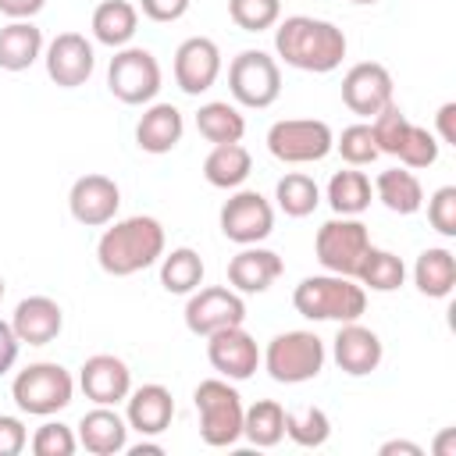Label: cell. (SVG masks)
Instances as JSON below:
<instances>
[{"instance_id":"cell-47","label":"cell","mask_w":456,"mask_h":456,"mask_svg":"<svg viewBox=\"0 0 456 456\" xmlns=\"http://www.w3.org/2000/svg\"><path fill=\"white\" fill-rule=\"evenodd\" d=\"M452 118H456V103H442V107H438V135H442V142H456V125H452Z\"/></svg>"},{"instance_id":"cell-36","label":"cell","mask_w":456,"mask_h":456,"mask_svg":"<svg viewBox=\"0 0 456 456\" xmlns=\"http://www.w3.org/2000/svg\"><path fill=\"white\" fill-rule=\"evenodd\" d=\"M285 435L303 449H317L328 442L331 420L321 406H296V410H285Z\"/></svg>"},{"instance_id":"cell-44","label":"cell","mask_w":456,"mask_h":456,"mask_svg":"<svg viewBox=\"0 0 456 456\" xmlns=\"http://www.w3.org/2000/svg\"><path fill=\"white\" fill-rule=\"evenodd\" d=\"M139 7H142V14L150 18V21H178L185 11H189V0H139Z\"/></svg>"},{"instance_id":"cell-35","label":"cell","mask_w":456,"mask_h":456,"mask_svg":"<svg viewBox=\"0 0 456 456\" xmlns=\"http://www.w3.org/2000/svg\"><path fill=\"white\" fill-rule=\"evenodd\" d=\"M274 200H278V207H281L289 217H310V214L317 210V203H321V189H317V182H314L310 175L289 171L285 178H278Z\"/></svg>"},{"instance_id":"cell-8","label":"cell","mask_w":456,"mask_h":456,"mask_svg":"<svg viewBox=\"0 0 456 456\" xmlns=\"http://www.w3.org/2000/svg\"><path fill=\"white\" fill-rule=\"evenodd\" d=\"M367 249H370V232L356 217H331L317 228V239H314V253L321 267L346 278H356Z\"/></svg>"},{"instance_id":"cell-20","label":"cell","mask_w":456,"mask_h":456,"mask_svg":"<svg viewBox=\"0 0 456 456\" xmlns=\"http://www.w3.org/2000/svg\"><path fill=\"white\" fill-rule=\"evenodd\" d=\"M285 264L274 249H264V246H242L232 260H228V285L239 292V296H256V292H267L278 278H281Z\"/></svg>"},{"instance_id":"cell-9","label":"cell","mask_w":456,"mask_h":456,"mask_svg":"<svg viewBox=\"0 0 456 456\" xmlns=\"http://www.w3.org/2000/svg\"><path fill=\"white\" fill-rule=\"evenodd\" d=\"M228 89L242 107H271L281 96V68L264 50H242L228 64Z\"/></svg>"},{"instance_id":"cell-10","label":"cell","mask_w":456,"mask_h":456,"mask_svg":"<svg viewBox=\"0 0 456 456\" xmlns=\"http://www.w3.org/2000/svg\"><path fill=\"white\" fill-rule=\"evenodd\" d=\"M107 89L128 103V107H142L160 93V64L150 50L142 46H121L110 57L107 68Z\"/></svg>"},{"instance_id":"cell-38","label":"cell","mask_w":456,"mask_h":456,"mask_svg":"<svg viewBox=\"0 0 456 456\" xmlns=\"http://www.w3.org/2000/svg\"><path fill=\"white\" fill-rule=\"evenodd\" d=\"M335 150L342 153V160H346L349 167H363V164H374V160L381 157V153H378V142H374V132H370V125H363V121L342 128V135L335 139Z\"/></svg>"},{"instance_id":"cell-6","label":"cell","mask_w":456,"mask_h":456,"mask_svg":"<svg viewBox=\"0 0 456 456\" xmlns=\"http://www.w3.org/2000/svg\"><path fill=\"white\" fill-rule=\"evenodd\" d=\"M71 395H75V378L61 363H50V360L28 363L11 381V399L28 417H50V413L64 410L71 403Z\"/></svg>"},{"instance_id":"cell-11","label":"cell","mask_w":456,"mask_h":456,"mask_svg":"<svg viewBox=\"0 0 456 456\" xmlns=\"http://www.w3.org/2000/svg\"><path fill=\"white\" fill-rule=\"evenodd\" d=\"M246 321V303L242 296L232 289V285H207V289H196L189 292V303H185V328L200 338L214 335V331H224V328H235Z\"/></svg>"},{"instance_id":"cell-39","label":"cell","mask_w":456,"mask_h":456,"mask_svg":"<svg viewBox=\"0 0 456 456\" xmlns=\"http://www.w3.org/2000/svg\"><path fill=\"white\" fill-rule=\"evenodd\" d=\"M395 157H399L403 167H410V171H417V167H431V164L438 160V139H435L424 125H413V121H410V128H406V135H403Z\"/></svg>"},{"instance_id":"cell-4","label":"cell","mask_w":456,"mask_h":456,"mask_svg":"<svg viewBox=\"0 0 456 456\" xmlns=\"http://www.w3.org/2000/svg\"><path fill=\"white\" fill-rule=\"evenodd\" d=\"M196 413H200V438L214 449L235 445L242 438V395L228 378H207L192 392Z\"/></svg>"},{"instance_id":"cell-37","label":"cell","mask_w":456,"mask_h":456,"mask_svg":"<svg viewBox=\"0 0 456 456\" xmlns=\"http://www.w3.org/2000/svg\"><path fill=\"white\" fill-rule=\"evenodd\" d=\"M228 18L242 32H264V28L278 25L281 0H228Z\"/></svg>"},{"instance_id":"cell-27","label":"cell","mask_w":456,"mask_h":456,"mask_svg":"<svg viewBox=\"0 0 456 456\" xmlns=\"http://www.w3.org/2000/svg\"><path fill=\"white\" fill-rule=\"evenodd\" d=\"M253 171V157L242 142H217L203 160V178L214 189H239Z\"/></svg>"},{"instance_id":"cell-14","label":"cell","mask_w":456,"mask_h":456,"mask_svg":"<svg viewBox=\"0 0 456 456\" xmlns=\"http://www.w3.org/2000/svg\"><path fill=\"white\" fill-rule=\"evenodd\" d=\"M46 75L50 82H57L61 89H78L89 82L93 68H96V53L93 43L82 32H61L50 39L46 46Z\"/></svg>"},{"instance_id":"cell-42","label":"cell","mask_w":456,"mask_h":456,"mask_svg":"<svg viewBox=\"0 0 456 456\" xmlns=\"http://www.w3.org/2000/svg\"><path fill=\"white\" fill-rule=\"evenodd\" d=\"M428 221L438 235H445V239L456 235V185L435 189V196L428 200Z\"/></svg>"},{"instance_id":"cell-21","label":"cell","mask_w":456,"mask_h":456,"mask_svg":"<svg viewBox=\"0 0 456 456\" xmlns=\"http://www.w3.org/2000/svg\"><path fill=\"white\" fill-rule=\"evenodd\" d=\"M11 328L18 335V342H28V346H50L61 328H64V310L57 299L50 296H28L14 306V317H11Z\"/></svg>"},{"instance_id":"cell-49","label":"cell","mask_w":456,"mask_h":456,"mask_svg":"<svg viewBox=\"0 0 456 456\" xmlns=\"http://www.w3.org/2000/svg\"><path fill=\"white\" fill-rule=\"evenodd\" d=\"M128 452H132V456H160L164 445H157V442H139V445H132Z\"/></svg>"},{"instance_id":"cell-25","label":"cell","mask_w":456,"mask_h":456,"mask_svg":"<svg viewBox=\"0 0 456 456\" xmlns=\"http://www.w3.org/2000/svg\"><path fill=\"white\" fill-rule=\"evenodd\" d=\"M43 57V28L25 21H7L0 28V68L4 71H25Z\"/></svg>"},{"instance_id":"cell-2","label":"cell","mask_w":456,"mask_h":456,"mask_svg":"<svg viewBox=\"0 0 456 456\" xmlns=\"http://www.w3.org/2000/svg\"><path fill=\"white\" fill-rule=\"evenodd\" d=\"M160 256H164V224L150 214L114 221L96 242V260L114 278L139 274L153 267Z\"/></svg>"},{"instance_id":"cell-52","label":"cell","mask_w":456,"mask_h":456,"mask_svg":"<svg viewBox=\"0 0 456 456\" xmlns=\"http://www.w3.org/2000/svg\"><path fill=\"white\" fill-rule=\"evenodd\" d=\"M4 289H7V285H4V278H0V299H4Z\"/></svg>"},{"instance_id":"cell-43","label":"cell","mask_w":456,"mask_h":456,"mask_svg":"<svg viewBox=\"0 0 456 456\" xmlns=\"http://www.w3.org/2000/svg\"><path fill=\"white\" fill-rule=\"evenodd\" d=\"M28 442V431L18 417H4L0 413V456H18Z\"/></svg>"},{"instance_id":"cell-23","label":"cell","mask_w":456,"mask_h":456,"mask_svg":"<svg viewBox=\"0 0 456 456\" xmlns=\"http://www.w3.org/2000/svg\"><path fill=\"white\" fill-rule=\"evenodd\" d=\"M182 132H185V121L175 103H150L135 125V142L142 153L160 157L182 142Z\"/></svg>"},{"instance_id":"cell-40","label":"cell","mask_w":456,"mask_h":456,"mask_svg":"<svg viewBox=\"0 0 456 456\" xmlns=\"http://www.w3.org/2000/svg\"><path fill=\"white\" fill-rule=\"evenodd\" d=\"M406 128H410V118H406V114H403L395 103H388L385 110H378V114L370 118V132H374L378 153L395 157V150H399V142H403Z\"/></svg>"},{"instance_id":"cell-15","label":"cell","mask_w":456,"mask_h":456,"mask_svg":"<svg viewBox=\"0 0 456 456\" xmlns=\"http://www.w3.org/2000/svg\"><path fill=\"white\" fill-rule=\"evenodd\" d=\"M342 103L360 114V118H374L378 110H385L392 103V75L385 64L378 61H360L342 75Z\"/></svg>"},{"instance_id":"cell-33","label":"cell","mask_w":456,"mask_h":456,"mask_svg":"<svg viewBox=\"0 0 456 456\" xmlns=\"http://www.w3.org/2000/svg\"><path fill=\"white\" fill-rule=\"evenodd\" d=\"M160 285L175 296H189L203 285V260L196 249L189 246H178L171 253L160 256Z\"/></svg>"},{"instance_id":"cell-1","label":"cell","mask_w":456,"mask_h":456,"mask_svg":"<svg viewBox=\"0 0 456 456\" xmlns=\"http://www.w3.org/2000/svg\"><path fill=\"white\" fill-rule=\"evenodd\" d=\"M274 50L289 68L328 75L342 64L349 43H346V32L338 25H331L324 18H310V14H292V18L278 21Z\"/></svg>"},{"instance_id":"cell-17","label":"cell","mask_w":456,"mask_h":456,"mask_svg":"<svg viewBox=\"0 0 456 456\" xmlns=\"http://www.w3.org/2000/svg\"><path fill=\"white\" fill-rule=\"evenodd\" d=\"M221 75V50L207 36H189L175 50V82L185 96L207 93Z\"/></svg>"},{"instance_id":"cell-5","label":"cell","mask_w":456,"mask_h":456,"mask_svg":"<svg viewBox=\"0 0 456 456\" xmlns=\"http://www.w3.org/2000/svg\"><path fill=\"white\" fill-rule=\"evenodd\" d=\"M260 360L278 385H303L324 370L328 349L314 331H281L267 342Z\"/></svg>"},{"instance_id":"cell-7","label":"cell","mask_w":456,"mask_h":456,"mask_svg":"<svg viewBox=\"0 0 456 456\" xmlns=\"http://www.w3.org/2000/svg\"><path fill=\"white\" fill-rule=\"evenodd\" d=\"M267 150L281 164H317L335 150V132L317 118H281L267 128Z\"/></svg>"},{"instance_id":"cell-34","label":"cell","mask_w":456,"mask_h":456,"mask_svg":"<svg viewBox=\"0 0 456 456\" xmlns=\"http://www.w3.org/2000/svg\"><path fill=\"white\" fill-rule=\"evenodd\" d=\"M403 278H406V264L395 253L378 249V246L367 249V256H363V264L356 271V281L363 289H370V292H395L403 285Z\"/></svg>"},{"instance_id":"cell-31","label":"cell","mask_w":456,"mask_h":456,"mask_svg":"<svg viewBox=\"0 0 456 456\" xmlns=\"http://www.w3.org/2000/svg\"><path fill=\"white\" fill-rule=\"evenodd\" d=\"M196 128L207 142H239L246 135V118L228 100H210L196 110Z\"/></svg>"},{"instance_id":"cell-19","label":"cell","mask_w":456,"mask_h":456,"mask_svg":"<svg viewBox=\"0 0 456 456\" xmlns=\"http://www.w3.org/2000/svg\"><path fill=\"white\" fill-rule=\"evenodd\" d=\"M331 356H335L338 370H346L349 378H363V374L378 370V363L385 356V346L360 321H346V324H338V335L331 342Z\"/></svg>"},{"instance_id":"cell-22","label":"cell","mask_w":456,"mask_h":456,"mask_svg":"<svg viewBox=\"0 0 456 456\" xmlns=\"http://www.w3.org/2000/svg\"><path fill=\"white\" fill-rule=\"evenodd\" d=\"M125 403H128V406H125V420H128V428H135L139 435H160V431H167V424H171V417H175V399H171V392H167L164 385H157V381L132 388Z\"/></svg>"},{"instance_id":"cell-46","label":"cell","mask_w":456,"mask_h":456,"mask_svg":"<svg viewBox=\"0 0 456 456\" xmlns=\"http://www.w3.org/2000/svg\"><path fill=\"white\" fill-rule=\"evenodd\" d=\"M43 4H46V0H0V14H7L11 21H25V18L39 14Z\"/></svg>"},{"instance_id":"cell-24","label":"cell","mask_w":456,"mask_h":456,"mask_svg":"<svg viewBox=\"0 0 456 456\" xmlns=\"http://www.w3.org/2000/svg\"><path fill=\"white\" fill-rule=\"evenodd\" d=\"M75 438L93 456H114V452L128 449V420L118 417L110 406H96V410L82 413Z\"/></svg>"},{"instance_id":"cell-18","label":"cell","mask_w":456,"mask_h":456,"mask_svg":"<svg viewBox=\"0 0 456 456\" xmlns=\"http://www.w3.org/2000/svg\"><path fill=\"white\" fill-rule=\"evenodd\" d=\"M78 385H82V392H86L89 403H96V406H118L132 392V370H128V363L121 356L96 353V356H89L82 363Z\"/></svg>"},{"instance_id":"cell-13","label":"cell","mask_w":456,"mask_h":456,"mask_svg":"<svg viewBox=\"0 0 456 456\" xmlns=\"http://www.w3.org/2000/svg\"><path fill=\"white\" fill-rule=\"evenodd\" d=\"M207 360H210V367L221 378L246 381L260 367V346H256V338L242 324H235V328H224V331L207 335Z\"/></svg>"},{"instance_id":"cell-28","label":"cell","mask_w":456,"mask_h":456,"mask_svg":"<svg viewBox=\"0 0 456 456\" xmlns=\"http://www.w3.org/2000/svg\"><path fill=\"white\" fill-rule=\"evenodd\" d=\"M374 196L392 214H417L424 207V185L410 167H388L374 178Z\"/></svg>"},{"instance_id":"cell-32","label":"cell","mask_w":456,"mask_h":456,"mask_svg":"<svg viewBox=\"0 0 456 456\" xmlns=\"http://www.w3.org/2000/svg\"><path fill=\"white\" fill-rule=\"evenodd\" d=\"M242 438H249L256 449H271L285 438V406L274 399H256L242 413Z\"/></svg>"},{"instance_id":"cell-50","label":"cell","mask_w":456,"mask_h":456,"mask_svg":"<svg viewBox=\"0 0 456 456\" xmlns=\"http://www.w3.org/2000/svg\"><path fill=\"white\" fill-rule=\"evenodd\" d=\"M435 449H438V456H456V452H452V431H445Z\"/></svg>"},{"instance_id":"cell-30","label":"cell","mask_w":456,"mask_h":456,"mask_svg":"<svg viewBox=\"0 0 456 456\" xmlns=\"http://www.w3.org/2000/svg\"><path fill=\"white\" fill-rule=\"evenodd\" d=\"M370 196H374L370 178H367L363 171H356V167L335 171L331 182H328V203H331V210H335L338 217H356V214H363V210L370 207Z\"/></svg>"},{"instance_id":"cell-29","label":"cell","mask_w":456,"mask_h":456,"mask_svg":"<svg viewBox=\"0 0 456 456\" xmlns=\"http://www.w3.org/2000/svg\"><path fill=\"white\" fill-rule=\"evenodd\" d=\"M413 281L428 299H445L456 285V260L445 246H431L413 264Z\"/></svg>"},{"instance_id":"cell-3","label":"cell","mask_w":456,"mask_h":456,"mask_svg":"<svg viewBox=\"0 0 456 456\" xmlns=\"http://www.w3.org/2000/svg\"><path fill=\"white\" fill-rule=\"evenodd\" d=\"M292 306L306 321H338V324H346V321H360V314L367 310V289L356 278L324 271V274H310L296 285Z\"/></svg>"},{"instance_id":"cell-51","label":"cell","mask_w":456,"mask_h":456,"mask_svg":"<svg viewBox=\"0 0 456 456\" xmlns=\"http://www.w3.org/2000/svg\"><path fill=\"white\" fill-rule=\"evenodd\" d=\"M353 4H378V0H353Z\"/></svg>"},{"instance_id":"cell-12","label":"cell","mask_w":456,"mask_h":456,"mask_svg":"<svg viewBox=\"0 0 456 456\" xmlns=\"http://www.w3.org/2000/svg\"><path fill=\"white\" fill-rule=\"evenodd\" d=\"M221 232L239 246H256L274 232V207L256 189H239L221 207Z\"/></svg>"},{"instance_id":"cell-16","label":"cell","mask_w":456,"mask_h":456,"mask_svg":"<svg viewBox=\"0 0 456 456\" xmlns=\"http://www.w3.org/2000/svg\"><path fill=\"white\" fill-rule=\"evenodd\" d=\"M118 207H121V189L107 175H82V178H75V185L68 192V210L86 228L110 224Z\"/></svg>"},{"instance_id":"cell-26","label":"cell","mask_w":456,"mask_h":456,"mask_svg":"<svg viewBox=\"0 0 456 456\" xmlns=\"http://www.w3.org/2000/svg\"><path fill=\"white\" fill-rule=\"evenodd\" d=\"M96 43L110 46V50H121L132 43L135 28H139V11L135 4L128 0H103L96 11H93V21H89Z\"/></svg>"},{"instance_id":"cell-48","label":"cell","mask_w":456,"mask_h":456,"mask_svg":"<svg viewBox=\"0 0 456 456\" xmlns=\"http://www.w3.org/2000/svg\"><path fill=\"white\" fill-rule=\"evenodd\" d=\"M378 452H381V456H395V452H406V456H424V449H420L417 442H403V438H392V442H385Z\"/></svg>"},{"instance_id":"cell-41","label":"cell","mask_w":456,"mask_h":456,"mask_svg":"<svg viewBox=\"0 0 456 456\" xmlns=\"http://www.w3.org/2000/svg\"><path fill=\"white\" fill-rule=\"evenodd\" d=\"M78 449V438L68 424L61 420H46L43 428H36L32 435V452L36 456H71Z\"/></svg>"},{"instance_id":"cell-45","label":"cell","mask_w":456,"mask_h":456,"mask_svg":"<svg viewBox=\"0 0 456 456\" xmlns=\"http://www.w3.org/2000/svg\"><path fill=\"white\" fill-rule=\"evenodd\" d=\"M18 349H21V342L11 328V321H0V374H7L18 363Z\"/></svg>"}]
</instances>
